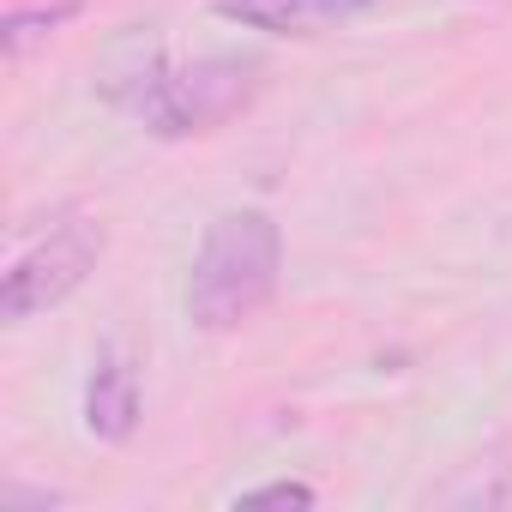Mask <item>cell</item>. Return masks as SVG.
<instances>
[{
  "mask_svg": "<svg viewBox=\"0 0 512 512\" xmlns=\"http://www.w3.org/2000/svg\"><path fill=\"white\" fill-rule=\"evenodd\" d=\"M284 272V229L272 211L241 205L205 223V241L187 272V320L199 332H235L260 314Z\"/></svg>",
  "mask_w": 512,
  "mask_h": 512,
  "instance_id": "cell-1",
  "label": "cell"
},
{
  "mask_svg": "<svg viewBox=\"0 0 512 512\" xmlns=\"http://www.w3.org/2000/svg\"><path fill=\"white\" fill-rule=\"evenodd\" d=\"M253 97H260V61H241V55H205L187 67H163L157 55H145L133 91L121 103L139 109V121L157 139H193L211 133L223 121H235Z\"/></svg>",
  "mask_w": 512,
  "mask_h": 512,
  "instance_id": "cell-2",
  "label": "cell"
},
{
  "mask_svg": "<svg viewBox=\"0 0 512 512\" xmlns=\"http://www.w3.org/2000/svg\"><path fill=\"white\" fill-rule=\"evenodd\" d=\"M103 247H109V235H103L97 217H79V211L61 217L37 247H25L19 260L7 266V278H0V320H7V326H25V320L61 308V302L97 272Z\"/></svg>",
  "mask_w": 512,
  "mask_h": 512,
  "instance_id": "cell-3",
  "label": "cell"
},
{
  "mask_svg": "<svg viewBox=\"0 0 512 512\" xmlns=\"http://www.w3.org/2000/svg\"><path fill=\"white\" fill-rule=\"evenodd\" d=\"M374 7L380 0H211L217 19L241 31H266V37H326Z\"/></svg>",
  "mask_w": 512,
  "mask_h": 512,
  "instance_id": "cell-4",
  "label": "cell"
},
{
  "mask_svg": "<svg viewBox=\"0 0 512 512\" xmlns=\"http://www.w3.org/2000/svg\"><path fill=\"white\" fill-rule=\"evenodd\" d=\"M85 428L103 446H121L139 428V368H133V356L121 344H103L97 362H91V380H85Z\"/></svg>",
  "mask_w": 512,
  "mask_h": 512,
  "instance_id": "cell-5",
  "label": "cell"
},
{
  "mask_svg": "<svg viewBox=\"0 0 512 512\" xmlns=\"http://www.w3.org/2000/svg\"><path fill=\"white\" fill-rule=\"evenodd\" d=\"M79 13H85V0H43V7H13V13H7V31H0V43H7V55L19 61L31 43L55 37V31L73 25Z\"/></svg>",
  "mask_w": 512,
  "mask_h": 512,
  "instance_id": "cell-6",
  "label": "cell"
},
{
  "mask_svg": "<svg viewBox=\"0 0 512 512\" xmlns=\"http://www.w3.org/2000/svg\"><path fill=\"white\" fill-rule=\"evenodd\" d=\"M235 506H314V488L308 482H272V488L235 494Z\"/></svg>",
  "mask_w": 512,
  "mask_h": 512,
  "instance_id": "cell-7",
  "label": "cell"
}]
</instances>
